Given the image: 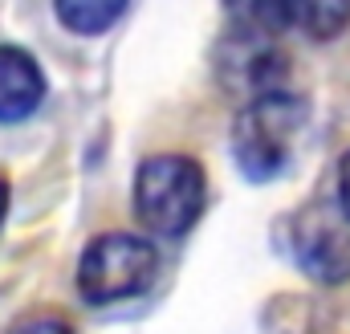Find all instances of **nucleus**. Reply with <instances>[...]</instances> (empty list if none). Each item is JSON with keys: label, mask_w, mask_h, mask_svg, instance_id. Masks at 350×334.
<instances>
[{"label": "nucleus", "mask_w": 350, "mask_h": 334, "mask_svg": "<svg viewBox=\"0 0 350 334\" xmlns=\"http://www.w3.org/2000/svg\"><path fill=\"white\" fill-rule=\"evenodd\" d=\"M306 102L273 90V94H257L232 123V159L249 179H277L285 167L293 164L297 139L306 131Z\"/></svg>", "instance_id": "obj_1"}, {"label": "nucleus", "mask_w": 350, "mask_h": 334, "mask_svg": "<svg viewBox=\"0 0 350 334\" xmlns=\"http://www.w3.org/2000/svg\"><path fill=\"white\" fill-rule=\"evenodd\" d=\"M208 200L204 167L187 155H151L135 171V216L155 237H183Z\"/></svg>", "instance_id": "obj_2"}, {"label": "nucleus", "mask_w": 350, "mask_h": 334, "mask_svg": "<svg viewBox=\"0 0 350 334\" xmlns=\"http://www.w3.org/2000/svg\"><path fill=\"white\" fill-rule=\"evenodd\" d=\"M159 273V253L135 233H102L78 261V294L90 306H110L151 290Z\"/></svg>", "instance_id": "obj_3"}, {"label": "nucleus", "mask_w": 350, "mask_h": 334, "mask_svg": "<svg viewBox=\"0 0 350 334\" xmlns=\"http://www.w3.org/2000/svg\"><path fill=\"white\" fill-rule=\"evenodd\" d=\"M293 257L297 265L322 281L342 285L350 277V220L326 204H310L293 216Z\"/></svg>", "instance_id": "obj_4"}, {"label": "nucleus", "mask_w": 350, "mask_h": 334, "mask_svg": "<svg viewBox=\"0 0 350 334\" xmlns=\"http://www.w3.org/2000/svg\"><path fill=\"white\" fill-rule=\"evenodd\" d=\"M45 102V74L21 45H0V123H25Z\"/></svg>", "instance_id": "obj_5"}, {"label": "nucleus", "mask_w": 350, "mask_h": 334, "mask_svg": "<svg viewBox=\"0 0 350 334\" xmlns=\"http://www.w3.org/2000/svg\"><path fill=\"white\" fill-rule=\"evenodd\" d=\"M224 8L232 12V25L241 33L261 37H273L297 21V0H224Z\"/></svg>", "instance_id": "obj_6"}, {"label": "nucleus", "mask_w": 350, "mask_h": 334, "mask_svg": "<svg viewBox=\"0 0 350 334\" xmlns=\"http://www.w3.org/2000/svg\"><path fill=\"white\" fill-rule=\"evenodd\" d=\"M126 4L131 0H53L57 21L70 33H78V37H98L110 25H118V16L126 12Z\"/></svg>", "instance_id": "obj_7"}, {"label": "nucleus", "mask_w": 350, "mask_h": 334, "mask_svg": "<svg viewBox=\"0 0 350 334\" xmlns=\"http://www.w3.org/2000/svg\"><path fill=\"white\" fill-rule=\"evenodd\" d=\"M314 41H334L350 25V0H297V21Z\"/></svg>", "instance_id": "obj_8"}, {"label": "nucleus", "mask_w": 350, "mask_h": 334, "mask_svg": "<svg viewBox=\"0 0 350 334\" xmlns=\"http://www.w3.org/2000/svg\"><path fill=\"white\" fill-rule=\"evenodd\" d=\"M8 334H74V326L57 314H33V318H21Z\"/></svg>", "instance_id": "obj_9"}, {"label": "nucleus", "mask_w": 350, "mask_h": 334, "mask_svg": "<svg viewBox=\"0 0 350 334\" xmlns=\"http://www.w3.org/2000/svg\"><path fill=\"white\" fill-rule=\"evenodd\" d=\"M338 212L350 220V151L338 159Z\"/></svg>", "instance_id": "obj_10"}, {"label": "nucleus", "mask_w": 350, "mask_h": 334, "mask_svg": "<svg viewBox=\"0 0 350 334\" xmlns=\"http://www.w3.org/2000/svg\"><path fill=\"white\" fill-rule=\"evenodd\" d=\"M4 216H8V183L0 179V229H4Z\"/></svg>", "instance_id": "obj_11"}]
</instances>
